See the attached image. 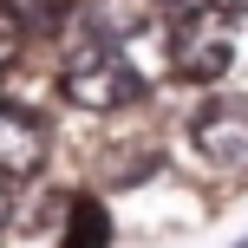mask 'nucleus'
Returning <instances> with one entry per match:
<instances>
[{"label": "nucleus", "instance_id": "obj_4", "mask_svg": "<svg viewBox=\"0 0 248 248\" xmlns=\"http://www.w3.org/2000/svg\"><path fill=\"white\" fill-rule=\"evenodd\" d=\"M46 170V124L20 105H0V176L26 183V176Z\"/></svg>", "mask_w": 248, "mask_h": 248}, {"label": "nucleus", "instance_id": "obj_3", "mask_svg": "<svg viewBox=\"0 0 248 248\" xmlns=\"http://www.w3.org/2000/svg\"><path fill=\"white\" fill-rule=\"evenodd\" d=\"M189 144H196L209 163H222V170H242V163H248V98L202 105L196 124H189Z\"/></svg>", "mask_w": 248, "mask_h": 248}, {"label": "nucleus", "instance_id": "obj_2", "mask_svg": "<svg viewBox=\"0 0 248 248\" xmlns=\"http://www.w3.org/2000/svg\"><path fill=\"white\" fill-rule=\"evenodd\" d=\"M229 65H235V39H229V26L209 13H189L183 33L170 39V72H183L189 85H216V78H229Z\"/></svg>", "mask_w": 248, "mask_h": 248}, {"label": "nucleus", "instance_id": "obj_1", "mask_svg": "<svg viewBox=\"0 0 248 248\" xmlns=\"http://www.w3.org/2000/svg\"><path fill=\"white\" fill-rule=\"evenodd\" d=\"M59 92L78 105V111H118V105H131L144 85H137L131 65L118 59V46L92 26V33L72 39V52H65V65H59Z\"/></svg>", "mask_w": 248, "mask_h": 248}, {"label": "nucleus", "instance_id": "obj_7", "mask_svg": "<svg viewBox=\"0 0 248 248\" xmlns=\"http://www.w3.org/2000/svg\"><path fill=\"white\" fill-rule=\"evenodd\" d=\"M26 39H33V33H26V20L13 13V0H0V72L26 52Z\"/></svg>", "mask_w": 248, "mask_h": 248}, {"label": "nucleus", "instance_id": "obj_8", "mask_svg": "<svg viewBox=\"0 0 248 248\" xmlns=\"http://www.w3.org/2000/svg\"><path fill=\"white\" fill-rule=\"evenodd\" d=\"M163 7H170V13H176V20H189V13H209V7H216V0H163Z\"/></svg>", "mask_w": 248, "mask_h": 248}, {"label": "nucleus", "instance_id": "obj_6", "mask_svg": "<svg viewBox=\"0 0 248 248\" xmlns=\"http://www.w3.org/2000/svg\"><path fill=\"white\" fill-rule=\"evenodd\" d=\"M13 13L26 20V33H59L72 20V0H13Z\"/></svg>", "mask_w": 248, "mask_h": 248}, {"label": "nucleus", "instance_id": "obj_9", "mask_svg": "<svg viewBox=\"0 0 248 248\" xmlns=\"http://www.w3.org/2000/svg\"><path fill=\"white\" fill-rule=\"evenodd\" d=\"M7 216H13V183L0 176V229H7Z\"/></svg>", "mask_w": 248, "mask_h": 248}, {"label": "nucleus", "instance_id": "obj_10", "mask_svg": "<svg viewBox=\"0 0 248 248\" xmlns=\"http://www.w3.org/2000/svg\"><path fill=\"white\" fill-rule=\"evenodd\" d=\"M229 7H235V13H248V0H229Z\"/></svg>", "mask_w": 248, "mask_h": 248}, {"label": "nucleus", "instance_id": "obj_5", "mask_svg": "<svg viewBox=\"0 0 248 248\" xmlns=\"http://www.w3.org/2000/svg\"><path fill=\"white\" fill-rule=\"evenodd\" d=\"M65 242H111V216H105V202H92V196H78L72 209H65Z\"/></svg>", "mask_w": 248, "mask_h": 248}]
</instances>
